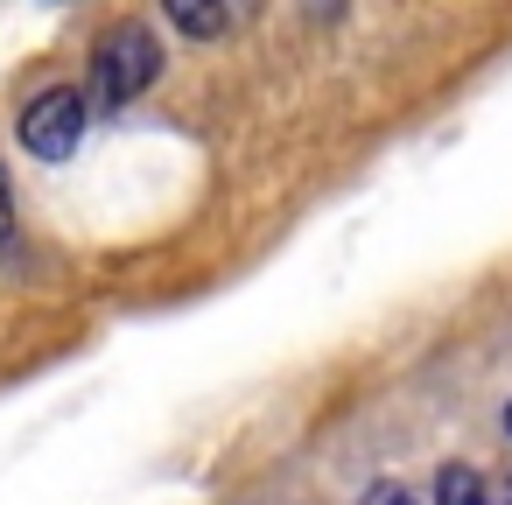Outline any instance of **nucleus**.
<instances>
[{
	"label": "nucleus",
	"mask_w": 512,
	"mask_h": 505,
	"mask_svg": "<svg viewBox=\"0 0 512 505\" xmlns=\"http://www.w3.org/2000/svg\"><path fill=\"white\" fill-rule=\"evenodd\" d=\"M358 505H414V491H407V484H372Z\"/></svg>",
	"instance_id": "nucleus-5"
},
{
	"label": "nucleus",
	"mask_w": 512,
	"mask_h": 505,
	"mask_svg": "<svg viewBox=\"0 0 512 505\" xmlns=\"http://www.w3.org/2000/svg\"><path fill=\"white\" fill-rule=\"evenodd\" d=\"M162 15H169L190 43H218L225 22H232V15H225V0H162Z\"/></svg>",
	"instance_id": "nucleus-3"
},
{
	"label": "nucleus",
	"mask_w": 512,
	"mask_h": 505,
	"mask_svg": "<svg viewBox=\"0 0 512 505\" xmlns=\"http://www.w3.org/2000/svg\"><path fill=\"white\" fill-rule=\"evenodd\" d=\"M505 435H512V407H505Z\"/></svg>",
	"instance_id": "nucleus-8"
},
{
	"label": "nucleus",
	"mask_w": 512,
	"mask_h": 505,
	"mask_svg": "<svg viewBox=\"0 0 512 505\" xmlns=\"http://www.w3.org/2000/svg\"><path fill=\"white\" fill-rule=\"evenodd\" d=\"M498 505H512V477H505V484H498Z\"/></svg>",
	"instance_id": "nucleus-7"
},
{
	"label": "nucleus",
	"mask_w": 512,
	"mask_h": 505,
	"mask_svg": "<svg viewBox=\"0 0 512 505\" xmlns=\"http://www.w3.org/2000/svg\"><path fill=\"white\" fill-rule=\"evenodd\" d=\"M8 225H15V190H8V169H0V239H8Z\"/></svg>",
	"instance_id": "nucleus-6"
},
{
	"label": "nucleus",
	"mask_w": 512,
	"mask_h": 505,
	"mask_svg": "<svg viewBox=\"0 0 512 505\" xmlns=\"http://www.w3.org/2000/svg\"><path fill=\"white\" fill-rule=\"evenodd\" d=\"M435 505H498V491H491L470 463H442V470H435Z\"/></svg>",
	"instance_id": "nucleus-4"
},
{
	"label": "nucleus",
	"mask_w": 512,
	"mask_h": 505,
	"mask_svg": "<svg viewBox=\"0 0 512 505\" xmlns=\"http://www.w3.org/2000/svg\"><path fill=\"white\" fill-rule=\"evenodd\" d=\"M162 78V43H155V29L148 22H120L99 50H92V106L99 113H120V106H134L148 85Z\"/></svg>",
	"instance_id": "nucleus-1"
},
{
	"label": "nucleus",
	"mask_w": 512,
	"mask_h": 505,
	"mask_svg": "<svg viewBox=\"0 0 512 505\" xmlns=\"http://www.w3.org/2000/svg\"><path fill=\"white\" fill-rule=\"evenodd\" d=\"M85 120H92V99L71 92V85H50V92H36L22 106V127L15 134H22V148L36 162H71L78 141H85Z\"/></svg>",
	"instance_id": "nucleus-2"
}]
</instances>
